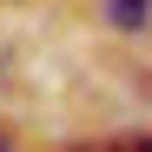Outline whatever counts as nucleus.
Instances as JSON below:
<instances>
[{
	"mask_svg": "<svg viewBox=\"0 0 152 152\" xmlns=\"http://www.w3.org/2000/svg\"><path fill=\"white\" fill-rule=\"evenodd\" d=\"M106 20L119 33H139V27H152V0H106Z\"/></svg>",
	"mask_w": 152,
	"mask_h": 152,
	"instance_id": "1",
	"label": "nucleus"
},
{
	"mask_svg": "<svg viewBox=\"0 0 152 152\" xmlns=\"http://www.w3.org/2000/svg\"><path fill=\"white\" fill-rule=\"evenodd\" d=\"M113 152H152V132H139V139H126V145H113Z\"/></svg>",
	"mask_w": 152,
	"mask_h": 152,
	"instance_id": "2",
	"label": "nucleus"
}]
</instances>
